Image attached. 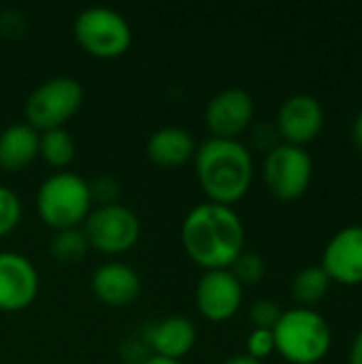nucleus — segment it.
I'll list each match as a JSON object with an SVG mask.
<instances>
[{"mask_svg":"<svg viewBox=\"0 0 362 364\" xmlns=\"http://www.w3.org/2000/svg\"><path fill=\"white\" fill-rule=\"evenodd\" d=\"M222 364H262L260 360H256V358H252V356H247V354H235V356H228L226 360Z\"/></svg>","mask_w":362,"mask_h":364,"instance_id":"obj_28","label":"nucleus"},{"mask_svg":"<svg viewBox=\"0 0 362 364\" xmlns=\"http://www.w3.org/2000/svg\"><path fill=\"white\" fill-rule=\"evenodd\" d=\"M23 17L17 11H2L0 13V32L6 36H21L23 32Z\"/></svg>","mask_w":362,"mask_h":364,"instance_id":"obj_26","label":"nucleus"},{"mask_svg":"<svg viewBox=\"0 0 362 364\" xmlns=\"http://www.w3.org/2000/svg\"><path fill=\"white\" fill-rule=\"evenodd\" d=\"M90 243L85 239L83 228H66L55 230V235L49 241V252L60 262H79L87 254Z\"/></svg>","mask_w":362,"mask_h":364,"instance_id":"obj_20","label":"nucleus"},{"mask_svg":"<svg viewBox=\"0 0 362 364\" xmlns=\"http://www.w3.org/2000/svg\"><path fill=\"white\" fill-rule=\"evenodd\" d=\"M90 194H92V203H98V207L113 205L119 194V186L111 177H98L96 181L90 183Z\"/></svg>","mask_w":362,"mask_h":364,"instance_id":"obj_25","label":"nucleus"},{"mask_svg":"<svg viewBox=\"0 0 362 364\" xmlns=\"http://www.w3.org/2000/svg\"><path fill=\"white\" fill-rule=\"evenodd\" d=\"M243 303V286L228 269L205 271L196 286V307L209 322L230 320Z\"/></svg>","mask_w":362,"mask_h":364,"instance_id":"obj_10","label":"nucleus"},{"mask_svg":"<svg viewBox=\"0 0 362 364\" xmlns=\"http://www.w3.org/2000/svg\"><path fill=\"white\" fill-rule=\"evenodd\" d=\"M275 352L290 364H318L331 350L333 333L324 316L309 307L282 314L273 328Z\"/></svg>","mask_w":362,"mask_h":364,"instance_id":"obj_3","label":"nucleus"},{"mask_svg":"<svg viewBox=\"0 0 362 364\" xmlns=\"http://www.w3.org/2000/svg\"><path fill=\"white\" fill-rule=\"evenodd\" d=\"M181 243L190 260L205 271L230 269L245 252V228L233 207L201 203L181 224Z\"/></svg>","mask_w":362,"mask_h":364,"instance_id":"obj_1","label":"nucleus"},{"mask_svg":"<svg viewBox=\"0 0 362 364\" xmlns=\"http://www.w3.org/2000/svg\"><path fill=\"white\" fill-rule=\"evenodd\" d=\"M275 352V341H273V331H262L254 328L247 337V356L256 360H265Z\"/></svg>","mask_w":362,"mask_h":364,"instance_id":"obj_24","label":"nucleus"},{"mask_svg":"<svg viewBox=\"0 0 362 364\" xmlns=\"http://www.w3.org/2000/svg\"><path fill=\"white\" fill-rule=\"evenodd\" d=\"M350 364H362V331H358V335L354 337L352 341V348H350Z\"/></svg>","mask_w":362,"mask_h":364,"instance_id":"obj_27","label":"nucleus"},{"mask_svg":"<svg viewBox=\"0 0 362 364\" xmlns=\"http://www.w3.org/2000/svg\"><path fill=\"white\" fill-rule=\"evenodd\" d=\"M83 232L90 247L98 250L100 254L115 256L137 245L141 237V222L132 209L113 203L92 209L83 222Z\"/></svg>","mask_w":362,"mask_h":364,"instance_id":"obj_7","label":"nucleus"},{"mask_svg":"<svg viewBox=\"0 0 362 364\" xmlns=\"http://www.w3.org/2000/svg\"><path fill=\"white\" fill-rule=\"evenodd\" d=\"M38 294L34 264L17 252H0V311L13 314L30 307Z\"/></svg>","mask_w":362,"mask_h":364,"instance_id":"obj_12","label":"nucleus"},{"mask_svg":"<svg viewBox=\"0 0 362 364\" xmlns=\"http://www.w3.org/2000/svg\"><path fill=\"white\" fill-rule=\"evenodd\" d=\"M322 271L341 286L362 284V226L339 230L324 247Z\"/></svg>","mask_w":362,"mask_h":364,"instance_id":"obj_13","label":"nucleus"},{"mask_svg":"<svg viewBox=\"0 0 362 364\" xmlns=\"http://www.w3.org/2000/svg\"><path fill=\"white\" fill-rule=\"evenodd\" d=\"M79 47L100 60H113L128 51L132 43V30L126 17L109 6H87L73 23Z\"/></svg>","mask_w":362,"mask_h":364,"instance_id":"obj_5","label":"nucleus"},{"mask_svg":"<svg viewBox=\"0 0 362 364\" xmlns=\"http://www.w3.org/2000/svg\"><path fill=\"white\" fill-rule=\"evenodd\" d=\"M324 126V109L312 94L286 98L277 111V132L288 145L303 147L312 143Z\"/></svg>","mask_w":362,"mask_h":364,"instance_id":"obj_11","label":"nucleus"},{"mask_svg":"<svg viewBox=\"0 0 362 364\" xmlns=\"http://www.w3.org/2000/svg\"><path fill=\"white\" fill-rule=\"evenodd\" d=\"M90 183L75 173H53L36 192L41 220L53 230L79 228L92 211Z\"/></svg>","mask_w":362,"mask_h":364,"instance_id":"obj_4","label":"nucleus"},{"mask_svg":"<svg viewBox=\"0 0 362 364\" xmlns=\"http://www.w3.org/2000/svg\"><path fill=\"white\" fill-rule=\"evenodd\" d=\"M254 117V98L241 87L218 92L205 107V126L213 139H237Z\"/></svg>","mask_w":362,"mask_h":364,"instance_id":"obj_9","label":"nucleus"},{"mask_svg":"<svg viewBox=\"0 0 362 364\" xmlns=\"http://www.w3.org/2000/svg\"><path fill=\"white\" fill-rule=\"evenodd\" d=\"M145 341L151 348L154 356L181 360L186 354L192 352L196 343V328L192 320L183 316H169L147 328Z\"/></svg>","mask_w":362,"mask_h":364,"instance_id":"obj_15","label":"nucleus"},{"mask_svg":"<svg viewBox=\"0 0 362 364\" xmlns=\"http://www.w3.org/2000/svg\"><path fill=\"white\" fill-rule=\"evenodd\" d=\"M331 288L329 275L322 267H305L292 279V296L301 305H316L320 303Z\"/></svg>","mask_w":362,"mask_h":364,"instance_id":"obj_19","label":"nucleus"},{"mask_svg":"<svg viewBox=\"0 0 362 364\" xmlns=\"http://www.w3.org/2000/svg\"><path fill=\"white\" fill-rule=\"evenodd\" d=\"M241 286H254L265 277V260L256 252H241L228 269Z\"/></svg>","mask_w":362,"mask_h":364,"instance_id":"obj_21","label":"nucleus"},{"mask_svg":"<svg viewBox=\"0 0 362 364\" xmlns=\"http://www.w3.org/2000/svg\"><path fill=\"white\" fill-rule=\"evenodd\" d=\"M139 364H183L181 360H171V358H162V356H147L143 363H139Z\"/></svg>","mask_w":362,"mask_h":364,"instance_id":"obj_30","label":"nucleus"},{"mask_svg":"<svg viewBox=\"0 0 362 364\" xmlns=\"http://www.w3.org/2000/svg\"><path fill=\"white\" fill-rule=\"evenodd\" d=\"M194 166L209 203L226 207L241 200L254 179L252 154L237 139H207L196 147Z\"/></svg>","mask_w":362,"mask_h":364,"instance_id":"obj_2","label":"nucleus"},{"mask_svg":"<svg viewBox=\"0 0 362 364\" xmlns=\"http://www.w3.org/2000/svg\"><path fill=\"white\" fill-rule=\"evenodd\" d=\"M21 220V200L19 196L6 188L0 186V237L9 235Z\"/></svg>","mask_w":362,"mask_h":364,"instance_id":"obj_22","label":"nucleus"},{"mask_svg":"<svg viewBox=\"0 0 362 364\" xmlns=\"http://www.w3.org/2000/svg\"><path fill=\"white\" fill-rule=\"evenodd\" d=\"M196 145L188 130L179 126H166L156 130L147 139V158L162 168H179L194 158Z\"/></svg>","mask_w":362,"mask_h":364,"instance_id":"obj_16","label":"nucleus"},{"mask_svg":"<svg viewBox=\"0 0 362 364\" xmlns=\"http://www.w3.org/2000/svg\"><path fill=\"white\" fill-rule=\"evenodd\" d=\"M38 156V132L21 122L11 124L0 132V168L9 173H17L32 164Z\"/></svg>","mask_w":362,"mask_h":364,"instance_id":"obj_17","label":"nucleus"},{"mask_svg":"<svg viewBox=\"0 0 362 364\" xmlns=\"http://www.w3.org/2000/svg\"><path fill=\"white\" fill-rule=\"evenodd\" d=\"M282 309L275 301L271 299H260L252 305L250 309V320L254 324V328H262V331H273L275 324L282 318Z\"/></svg>","mask_w":362,"mask_h":364,"instance_id":"obj_23","label":"nucleus"},{"mask_svg":"<svg viewBox=\"0 0 362 364\" xmlns=\"http://www.w3.org/2000/svg\"><path fill=\"white\" fill-rule=\"evenodd\" d=\"M83 85L73 77H53L34 87L26 100V124L36 132L62 128L83 105Z\"/></svg>","mask_w":362,"mask_h":364,"instance_id":"obj_6","label":"nucleus"},{"mask_svg":"<svg viewBox=\"0 0 362 364\" xmlns=\"http://www.w3.org/2000/svg\"><path fill=\"white\" fill-rule=\"evenodd\" d=\"M96 299L109 307H126L141 294L139 273L126 262H105L92 275Z\"/></svg>","mask_w":362,"mask_h":364,"instance_id":"obj_14","label":"nucleus"},{"mask_svg":"<svg viewBox=\"0 0 362 364\" xmlns=\"http://www.w3.org/2000/svg\"><path fill=\"white\" fill-rule=\"evenodd\" d=\"M352 134H354V141L358 145V149L362 151V111L358 113L356 122H354V128H352Z\"/></svg>","mask_w":362,"mask_h":364,"instance_id":"obj_29","label":"nucleus"},{"mask_svg":"<svg viewBox=\"0 0 362 364\" xmlns=\"http://www.w3.org/2000/svg\"><path fill=\"white\" fill-rule=\"evenodd\" d=\"M38 156L55 168H62L75 158V141L64 128L38 132Z\"/></svg>","mask_w":362,"mask_h":364,"instance_id":"obj_18","label":"nucleus"},{"mask_svg":"<svg viewBox=\"0 0 362 364\" xmlns=\"http://www.w3.org/2000/svg\"><path fill=\"white\" fill-rule=\"evenodd\" d=\"M262 177L275 198L290 203L307 192L314 177V162L303 147L282 143L269 149Z\"/></svg>","mask_w":362,"mask_h":364,"instance_id":"obj_8","label":"nucleus"}]
</instances>
